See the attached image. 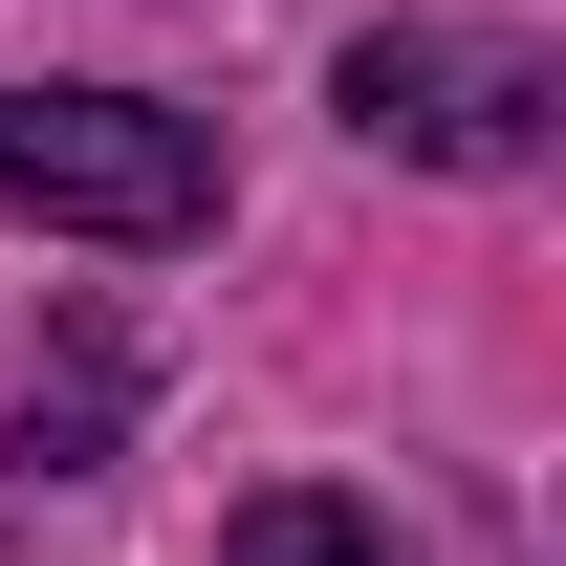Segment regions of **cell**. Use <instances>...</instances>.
<instances>
[{"instance_id": "obj_1", "label": "cell", "mask_w": 566, "mask_h": 566, "mask_svg": "<svg viewBox=\"0 0 566 566\" xmlns=\"http://www.w3.org/2000/svg\"><path fill=\"white\" fill-rule=\"evenodd\" d=\"M0 218H44V240H197L218 132L153 109V87H0Z\"/></svg>"}, {"instance_id": "obj_2", "label": "cell", "mask_w": 566, "mask_h": 566, "mask_svg": "<svg viewBox=\"0 0 566 566\" xmlns=\"http://www.w3.org/2000/svg\"><path fill=\"white\" fill-rule=\"evenodd\" d=\"M327 109H349L370 153H415V175H523L545 109H566V66L523 22H370L349 66H327Z\"/></svg>"}, {"instance_id": "obj_3", "label": "cell", "mask_w": 566, "mask_h": 566, "mask_svg": "<svg viewBox=\"0 0 566 566\" xmlns=\"http://www.w3.org/2000/svg\"><path fill=\"white\" fill-rule=\"evenodd\" d=\"M218 566H392V523H370V501H327V480H283V501H240V523H218Z\"/></svg>"}]
</instances>
